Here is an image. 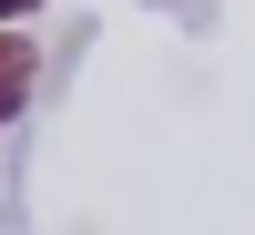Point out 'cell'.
<instances>
[{"instance_id":"cell-1","label":"cell","mask_w":255,"mask_h":235,"mask_svg":"<svg viewBox=\"0 0 255 235\" xmlns=\"http://www.w3.org/2000/svg\"><path fill=\"white\" fill-rule=\"evenodd\" d=\"M20 102H31V41H10V31H0V123H10Z\"/></svg>"},{"instance_id":"cell-2","label":"cell","mask_w":255,"mask_h":235,"mask_svg":"<svg viewBox=\"0 0 255 235\" xmlns=\"http://www.w3.org/2000/svg\"><path fill=\"white\" fill-rule=\"evenodd\" d=\"M20 10H41V0H0V20H20Z\"/></svg>"}]
</instances>
